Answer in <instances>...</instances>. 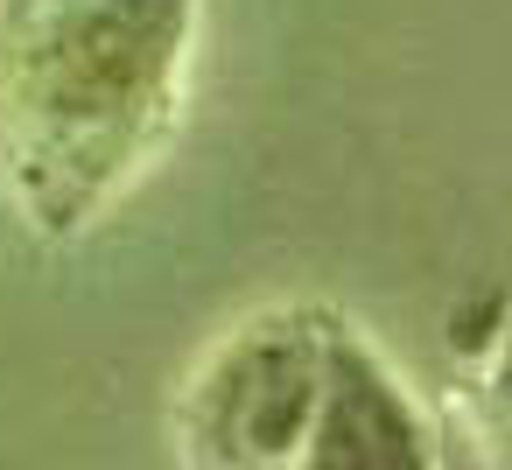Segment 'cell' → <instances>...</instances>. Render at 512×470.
Masks as SVG:
<instances>
[{"label": "cell", "mask_w": 512, "mask_h": 470, "mask_svg": "<svg viewBox=\"0 0 512 470\" xmlns=\"http://www.w3.org/2000/svg\"><path fill=\"white\" fill-rule=\"evenodd\" d=\"M211 0H0V204L85 239L169 148Z\"/></svg>", "instance_id": "6da1fadb"}, {"label": "cell", "mask_w": 512, "mask_h": 470, "mask_svg": "<svg viewBox=\"0 0 512 470\" xmlns=\"http://www.w3.org/2000/svg\"><path fill=\"white\" fill-rule=\"evenodd\" d=\"M323 316L260 309L232 323L176 400V449L190 470H288L323 400Z\"/></svg>", "instance_id": "7a4b0ae2"}, {"label": "cell", "mask_w": 512, "mask_h": 470, "mask_svg": "<svg viewBox=\"0 0 512 470\" xmlns=\"http://www.w3.org/2000/svg\"><path fill=\"white\" fill-rule=\"evenodd\" d=\"M288 470H442L414 386L344 316H323V400Z\"/></svg>", "instance_id": "3957f363"}]
</instances>
